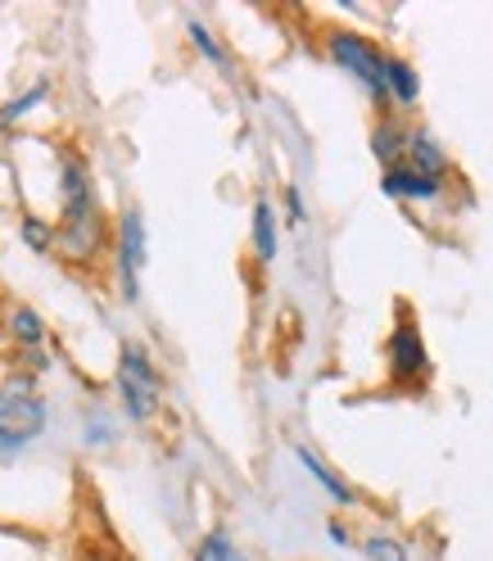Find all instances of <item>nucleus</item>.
<instances>
[{
  "label": "nucleus",
  "mask_w": 493,
  "mask_h": 561,
  "mask_svg": "<svg viewBox=\"0 0 493 561\" xmlns=\"http://www.w3.org/2000/svg\"><path fill=\"white\" fill-rule=\"evenodd\" d=\"M55 244L64 250V259H73V263H87L104 244L100 204H95L82 159H64V218L55 227Z\"/></svg>",
  "instance_id": "obj_1"
},
{
  "label": "nucleus",
  "mask_w": 493,
  "mask_h": 561,
  "mask_svg": "<svg viewBox=\"0 0 493 561\" xmlns=\"http://www.w3.org/2000/svg\"><path fill=\"white\" fill-rule=\"evenodd\" d=\"M114 385H118L123 412H127L131 421H150V416L159 412L163 380H159L154 358H150L140 344H123V354H118V371H114Z\"/></svg>",
  "instance_id": "obj_2"
},
{
  "label": "nucleus",
  "mask_w": 493,
  "mask_h": 561,
  "mask_svg": "<svg viewBox=\"0 0 493 561\" xmlns=\"http://www.w3.org/2000/svg\"><path fill=\"white\" fill-rule=\"evenodd\" d=\"M46 421H50L46 399L32 394L27 385H5V390H0V439L5 444L27 448L32 439H42Z\"/></svg>",
  "instance_id": "obj_3"
},
{
  "label": "nucleus",
  "mask_w": 493,
  "mask_h": 561,
  "mask_svg": "<svg viewBox=\"0 0 493 561\" xmlns=\"http://www.w3.org/2000/svg\"><path fill=\"white\" fill-rule=\"evenodd\" d=\"M146 218L140 208H123L118 218V240H114V259H118V286H123V299L136 304L140 299V272H146Z\"/></svg>",
  "instance_id": "obj_4"
},
{
  "label": "nucleus",
  "mask_w": 493,
  "mask_h": 561,
  "mask_svg": "<svg viewBox=\"0 0 493 561\" xmlns=\"http://www.w3.org/2000/svg\"><path fill=\"white\" fill-rule=\"evenodd\" d=\"M331 55H335V64H344L348 73H354L371 95H390L385 91V55L367 42V37H358V32H331Z\"/></svg>",
  "instance_id": "obj_5"
},
{
  "label": "nucleus",
  "mask_w": 493,
  "mask_h": 561,
  "mask_svg": "<svg viewBox=\"0 0 493 561\" xmlns=\"http://www.w3.org/2000/svg\"><path fill=\"white\" fill-rule=\"evenodd\" d=\"M431 371V358H426V344H421V331L416 327H399L390 335V376L399 385H421Z\"/></svg>",
  "instance_id": "obj_6"
},
{
  "label": "nucleus",
  "mask_w": 493,
  "mask_h": 561,
  "mask_svg": "<svg viewBox=\"0 0 493 561\" xmlns=\"http://www.w3.org/2000/svg\"><path fill=\"white\" fill-rule=\"evenodd\" d=\"M380 191L399 195V199H435L444 191V182L421 178V172H412L408 163H390V168H385V178H380Z\"/></svg>",
  "instance_id": "obj_7"
},
{
  "label": "nucleus",
  "mask_w": 493,
  "mask_h": 561,
  "mask_svg": "<svg viewBox=\"0 0 493 561\" xmlns=\"http://www.w3.org/2000/svg\"><path fill=\"white\" fill-rule=\"evenodd\" d=\"M295 458H299V467H303V471H308L317 484H322V489H326V494H331L335 503H344V507L354 503V489H348V484H344V480H340V476H335V471H331L322 458H317L312 448H303V444H299V448H295Z\"/></svg>",
  "instance_id": "obj_8"
},
{
  "label": "nucleus",
  "mask_w": 493,
  "mask_h": 561,
  "mask_svg": "<svg viewBox=\"0 0 493 561\" xmlns=\"http://www.w3.org/2000/svg\"><path fill=\"white\" fill-rule=\"evenodd\" d=\"M385 91H390L399 104H416L421 95V78H416V68L399 55H385Z\"/></svg>",
  "instance_id": "obj_9"
},
{
  "label": "nucleus",
  "mask_w": 493,
  "mask_h": 561,
  "mask_svg": "<svg viewBox=\"0 0 493 561\" xmlns=\"http://www.w3.org/2000/svg\"><path fill=\"white\" fill-rule=\"evenodd\" d=\"M408 150H412V172H421V178H435V182H444V172H448V159L439 154V146L431 136H408Z\"/></svg>",
  "instance_id": "obj_10"
},
{
  "label": "nucleus",
  "mask_w": 493,
  "mask_h": 561,
  "mask_svg": "<svg viewBox=\"0 0 493 561\" xmlns=\"http://www.w3.org/2000/svg\"><path fill=\"white\" fill-rule=\"evenodd\" d=\"M10 335L19 340V348H42V340H46L42 312H37V308H27V304L10 308Z\"/></svg>",
  "instance_id": "obj_11"
},
{
  "label": "nucleus",
  "mask_w": 493,
  "mask_h": 561,
  "mask_svg": "<svg viewBox=\"0 0 493 561\" xmlns=\"http://www.w3.org/2000/svg\"><path fill=\"white\" fill-rule=\"evenodd\" d=\"M254 254H259V263L276 259V208H272V199L254 204Z\"/></svg>",
  "instance_id": "obj_12"
},
{
  "label": "nucleus",
  "mask_w": 493,
  "mask_h": 561,
  "mask_svg": "<svg viewBox=\"0 0 493 561\" xmlns=\"http://www.w3.org/2000/svg\"><path fill=\"white\" fill-rule=\"evenodd\" d=\"M195 561H244V552L236 548V539L227 530H208L195 548Z\"/></svg>",
  "instance_id": "obj_13"
},
{
  "label": "nucleus",
  "mask_w": 493,
  "mask_h": 561,
  "mask_svg": "<svg viewBox=\"0 0 493 561\" xmlns=\"http://www.w3.org/2000/svg\"><path fill=\"white\" fill-rule=\"evenodd\" d=\"M371 150H376V159H385V168H390L408 150V131L399 123H380L376 136H371Z\"/></svg>",
  "instance_id": "obj_14"
},
{
  "label": "nucleus",
  "mask_w": 493,
  "mask_h": 561,
  "mask_svg": "<svg viewBox=\"0 0 493 561\" xmlns=\"http://www.w3.org/2000/svg\"><path fill=\"white\" fill-rule=\"evenodd\" d=\"M50 95V82H37V87H27L19 100H10V104H0V127H10V123H19L27 110H37V104Z\"/></svg>",
  "instance_id": "obj_15"
},
{
  "label": "nucleus",
  "mask_w": 493,
  "mask_h": 561,
  "mask_svg": "<svg viewBox=\"0 0 493 561\" xmlns=\"http://www.w3.org/2000/svg\"><path fill=\"white\" fill-rule=\"evenodd\" d=\"M23 244L37 254H50L55 250V222H42V218H23Z\"/></svg>",
  "instance_id": "obj_16"
},
{
  "label": "nucleus",
  "mask_w": 493,
  "mask_h": 561,
  "mask_svg": "<svg viewBox=\"0 0 493 561\" xmlns=\"http://www.w3.org/2000/svg\"><path fill=\"white\" fill-rule=\"evenodd\" d=\"M186 32H191V42H195V50H199V55H204L208 64H218V68L227 64V50H222V46L214 42V32H208V27L199 23V19H191V23H186Z\"/></svg>",
  "instance_id": "obj_17"
},
{
  "label": "nucleus",
  "mask_w": 493,
  "mask_h": 561,
  "mask_svg": "<svg viewBox=\"0 0 493 561\" xmlns=\"http://www.w3.org/2000/svg\"><path fill=\"white\" fill-rule=\"evenodd\" d=\"M363 552H367V561H408V548L399 539H390V535H371L363 543Z\"/></svg>",
  "instance_id": "obj_18"
},
{
  "label": "nucleus",
  "mask_w": 493,
  "mask_h": 561,
  "mask_svg": "<svg viewBox=\"0 0 493 561\" xmlns=\"http://www.w3.org/2000/svg\"><path fill=\"white\" fill-rule=\"evenodd\" d=\"M286 214H290V222H303V199H299V186H286Z\"/></svg>",
  "instance_id": "obj_19"
},
{
  "label": "nucleus",
  "mask_w": 493,
  "mask_h": 561,
  "mask_svg": "<svg viewBox=\"0 0 493 561\" xmlns=\"http://www.w3.org/2000/svg\"><path fill=\"white\" fill-rule=\"evenodd\" d=\"M326 535H331L335 543H344V548L354 543V535H348V525H344V520H331V525H326Z\"/></svg>",
  "instance_id": "obj_20"
},
{
  "label": "nucleus",
  "mask_w": 493,
  "mask_h": 561,
  "mask_svg": "<svg viewBox=\"0 0 493 561\" xmlns=\"http://www.w3.org/2000/svg\"><path fill=\"white\" fill-rule=\"evenodd\" d=\"M82 561H114V557L104 552V548H95V543H87V548H82Z\"/></svg>",
  "instance_id": "obj_21"
},
{
  "label": "nucleus",
  "mask_w": 493,
  "mask_h": 561,
  "mask_svg": "<svg viewBox=\"0 0 493 561\" xmlns=\"http://www.w3.org/2000/svg\"><path fill=\"white\" fill-rule=\"evenodd\" d=\"M14 453H19L14 444H5V439H0V462H5V458H14Z\"/></svg>",
  "instance_id": "obj_22"
}]
</instances>
